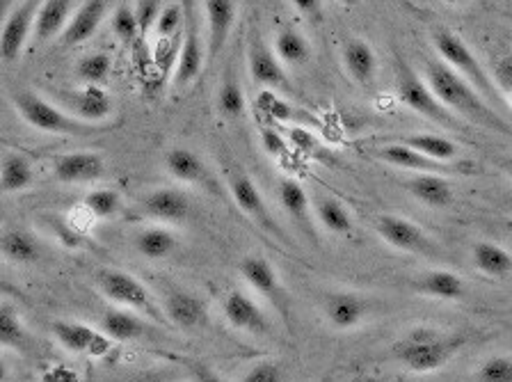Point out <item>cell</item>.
<instances>
[{
    "mask_svg": "<svg viewBox=\"0 0 512 382\" xmlns=\"http://www.w3.org/2000/svg\"><path fill=\"white\" fill-rule=\"evenodd\" d=\"M190 376H192V382H227L222 380L218 373H215L211 366H206L202 362H190Z\"/></svg>",
    "mask_w": 512,
    "mask_h": 382,
    "instance_id": "cell-50",
    "label": "cell"
},
{
    "mask_svg": "<svg viewBox=\"0 0 512 382\" xmlns=\"http://www.w3.org/2000/svg\"><path fill=\"white\" fill-rule=\"evenodd\" d=\"M492 78V83L499 94L506 101H510V92H512V58L510 55H503V58H496L492 71H487Z\"/></svg>",
    "mask_w": 512,
    "mask_h": 382,
    "instance_id": "cell-46",
    "label": "cell"
},
{
    "mask_svg": "<svg viewBox=\"0 0 512 382\" xmlns=\"http://www.w3.org/2000/svg\"><path fill=\"white\" fill-rule=\"evenodd\" d=\"M247 67H250V76L254 83L263 87H288L284 65L279 62L275 51L263 42L261 35L252 37L250 51H247Z\"/></svg>",
    "mask_w": 512,
    "mask_h": 382,
    "instance_id": "cell-21",
    "label": "cell"
},
{
    "mask_svg": "<svg viewBox=\"0 0 512 382\" xmlns=\"http://www.w3.org/2000/svg\"><path fill=\"white\" fill-rule=\"evenodd\" d=\"M108 14V0H83L60 35L64 46H80L96 35V30L101 28L103 19Z\"/></svg>",
    "mask_w": 512,
    "mask_h": 382,
    "instance_id": "cell-20",
    "label": "cell"
},
{
    "mask_svg": "<svg viewBox=\"0 0 512 382\" xmlns=\"http://www.w3.org/2000/svg\"><path fill=\"white\" fill-rule=\"evenodd\" d=\"M112 33H115L119 42H124L126 46L135 44V39L140 37V28H138V21H135L133 7L128 5L117 7L115 14H112Z\"/></svg>",
    "mask_w": 512,
    "mask_h": 382,
    "instance_id": "cell-43",
    "label": "cell"
},
{
    "mask_svg": "<svg viewBox=\"0 0 512 382\" xmlns=\"http://www.w3.org/2000/svg\"><path fill=\"white\" fill-rule=\"evenodd\" d=\"M133 248L144 259L160 261L172 257L179 248V238L167 225H147L133 234Z\"/></svg>",
    "mask_w": 512,
    "mask_h": 382,
    "instance_id": "cell-28",
    "label": "cell"
},
{
    "mask_svg": "<svg viewBox=\"0 0 512 382\" xmlns=\"http://www.w3.org/2000/svg\"><path fill=\"white\" fill-rule=\"evenodd\" d=\"M99 330L106 334L115 344H126V341H140L147 334V325H144L138 314H133L131 309H108L103 312L99 321Z\"/></svg>",
    "mask_w": 512,
    "mask_h": 382,
    "instance_id": "cell-29",
    "label": "cell"
},
{
    "mask_svg": "<svg viewBox=\"0 0 512 382\" xmlns=\"http://www.w3.org/2000/svg\"><path fill=\"white\" fill-rule=\"evenodd\" d=\"M183 26V10L181 5L176 3H170V5H163L160 7L158 17L154 21V33L160 37V39H170L174 37L176 33H179Z\"/></svg>",
    "mask_w": 512,
    "mask_h": 382,
    "instance_id": "cell-44",
    "label": "cell"
},
{
    "mask_svg": "<svg viewBox=\"0 0 512 382\" xmlns=\"http://www.w3.org/2000/svg\"><path fill=\"white\" fill-rule=\"evenodd\" d=\"M339 3H343V5H348V7H350V5H355L357 0H339Z\"/></svg>",
    "mask_w": 512,
    "mask_h": 382,
    "instance_id": "cell-55",
    "label": "cell"
},
{
    "mask_svg": "<svg viewBox=\"0 0 512 382\" xmlns=\"http://www.w3.org/2000/svg\"><path fill=\"white\" fill-rule=\"evenodd\" d=\"M218 110L227 119H238L245 115V110H247L245 92H243V87L238 85V81H234V78H227V81L222 83L220 92H218Z\"/></svg>",
    "mask_w": 512,
    "mask_h": 382,
    "instance_id": "cell-41",
    "label": "cell"
},
{
    "mask_svg": "<svg viewBox=\"0 0 512 382\" xmlns=\"http://www.w3.org/2000/svg\"><path fill=\"white\" fill-rule=\"evenodd\" d=\"M16 3H19V0H0V17L10 12Z\"/></svg>",
    "mask_w": 512,
    "mask_h": 382,
    "instance_id": "cell-53",
    "label": "cell"
},
{
    "mask_svg": "<svg viewBox=\"0 0 512 382\" xmlns=\"http://www.w3.org/2000/svg\"><path fill=\"white\" fill-rule=\"evenodd\" d=\"M325 318L334 330L348 332L362 325L371 314V300L357 293H332L325 300Z\"/></svg>",
    "mask_w": 512,
    "mask_h": 382,
    "instance_id": "cell-18",
    "label": "cell"
},
{
    "mask_svg": "<svg viewBox=\"0 0 512 382\" xmlns=\"http://www.w3.org/2000/svg\"><path fill=\"white\" fill-rule=\"evenodd\" d=\"M160 7H163V0H138L133 7L135 21H138L140 37H147L149 30L154 28V21L158 17Z\"/></svg>",
    "mask_w": 512,
    "mask_h": 382,
    "instance_id": "cell-47",
    "label": "cell"
},
{
    "mask_svg": "<svg viewBox=\"0 0 512 382\" xmlns=\"http://www.w3.org/2000/svg\"><path fill=\"white\" fill-rule=\"evenodd\" d=\"M30 344L23 318L12 302H0V348L26 350Z\"/></svg>",
    "mask_w": 512,
    "mask_h": 382,
    "instance_id": "cell-36",
    "label": "cell"
},
{
    "mask_svg": "<svg viewBox=\"0 0 512 382\" xmlns=\"http://www.w3.org/2000/svg\"><path fill=\"white\" fill-rule=\"evenodd\" d=\"M291 3L304 19L316 23L323 19V0H291Z\"/></svg>",
    "mask_w": 512,
    "mask_h": 382,
    "instance_id": "cell-49",
    "label": "cell"
},
{
    "mask_svg": "<svg viewBox=\"0 0 512 382\" xmlns=\"http://www.w3.org/2000/svg\"><path fill=\"white\" fill-rule=\"evenodd\" d=\"M314 213L325 232H330L334 236H343V238H348L352 236V232H355V220H352L348 206L332 195L316 197Z\"/></svg>",
    "mask_w": 512,
    "mask_h": 382,
    "instance_id": "cell-33",
    "label": "cell"
},
{
    "mask_svg": "<svg viewBox=\"0 0 512 382\" xmlns=\"http://www.w3.org/2000/svg\"><path fill=\"white\" fill-rule=\"evenodd\" d=\"M94 280L103 296L110 302H115V305L122 309H131V312H140L149 316L151 321H165L163 307L158 305L154 296H151V291L135 275L117 268H101L96 270Z\"/></svg>",
    "mask_w": 512,
    "mask_h": 382,
    "instance_id": "cell-5",
    "label": "cell"
},
{
    "mask_svg": "<svg viewBox=\"0 0 512 382\" xmlns=\"http://www.w3.org/2000/svg\"><path fill=\"white\" fill-rule=\"evenodd\" d=\"M206 62V49L204 39L199 37L197 28L190 26L188 35L179 46V53H176L174 60V87H186L188 83L195 81V78L202 74Z\"/></svg>",
    "mask_w": 512,
    "mask_h": 382,
    "instance_id": "cell-27",
    "label": "cell"
},
{
    "mask_svg": "<svg viewBox=\"0 0 512 382\" xmlns=\"http://www.w3.org/2000/svg\"><path fill=\"white\" fill-rule=\"evenodd\" d=\"M275 55L284 67H302L311 58V46L298 30L284 28L275 39Z\"/></svg>",
    "mask_w": 512,
    "mask_h": 382,
    "instance_id": "cell-37",
    "label": "cell"
},
{
    "mask_svg": "<svg viewBox=\"0 0 512 382\" xmlns=\"http://www.w3.org/2000/svg\"><path fill=\"white\" fill-rule=\"evenodd\" d=\"M394 142L419 151L421 156L432 158V161H437V163H453L462 156V151L458 145H455V142H451L448 138H442V135H435V133L400 135V138H396Z\"/></svg>",
    "mask_w": 512,
    "mask_h": 382,
    "instance_id": "cell-31",
    "label": "cell"
},
{
    "mask_svg": "<svg viewBox=\"0 0 512 382\" xmlns=\"http://www.w3.org/2000/svg\"><path fill=\"white\" fill-rule=\"evenodd\" d=\"M53 177L67 186L96 183L106 177V161L96 151H69L55 158Z\"/></svg>",
    "mask_w": 512,
    "mask_h": 382,
    "instance_id": "cell-12",
    "label": "cell"
},
{
    "mask_svg": "<svg viewBox=\"0 0 512 382\" xmlns=\"http://www.w3.org/2000/svg\"><path fill=\"white\" fill-rule=\"evenodd\" d=\"M444 3H448V5H462L464 0H444Z\"/></svg>",
    "mask_w": 512,
    "mask_h": 382,
    "instance_id": "cell-54",
    "label": "cell"
},
{
    "mask_svg": "<svg viewBox=\"0 0 512 382\" xmlns=\"http://www.w3.org/2000/svg\"><path fill=\"white\" fill-rule=\"evenodd\" d=\"M464 344L467 339L460 334H442L435 328H414L391 346V355L407 371L432 373L444 369Z\"/></svg>",
    "mask_w": 512,
    "mask_h": 382,
    "instance_id": "cell-2",
    "label": "cell"
},
{
    "mask_svg": "<svg viewBox=\"0 0 512 382\" xmlns=\"http://www.w3.org/2000/svg\"><path fill=\"white\" fill-rule=\"evenodd\" d=\"M74 10L76 0H42L37 7L35 23H32L30 42L44 46L58 39L64 33V28H67Z\"/></svg>",
    "mask_w": 512,
    "mask_h": 382,
    "instance_id": "cell-17",
    "label": "cell"
},
{
    "mask_svg": "<svg viewBox=\"0 0 512 382\" xmlns=\"http://www.w3.org/2000/svg\"><path fill=\"white\" fill-rule=\"evenodd\" d=\"M375 232L394 250L407 254H428V257L435 254V243L430 241V236L416 222L407 218L384 213L375 220Z\"/></svg>",
    "mask_w": 512,
    "mask_h": 382,
    "instance_id": "cell-11",
    "label": "cell"
},
{
    "mask_svg": "<svg viewBox=\"0 0 512 382\" xmlns=\"http://www.w3.org/2000/svg\"><path fill=\"white\" fill-rule=\"evenodd\" d=\"M373 156L382 163H389L394 167H400V170H410L419 174H442V177H448V174L455 172V167L451 163H437L432 161V158L421 156L419 151H414L405 145H398V142H391L387 147L375 149Z\"/></svg>",
    "mask_w": 512,
    "mask_h": 382,
    "instance_id": "cell-23",
    "label": "cell"
},
{
    "mask_svg": "<svg viewBox=\"0 0 512 382\" xmlns=\"http://www.w3.org/2000/svg\"><path fill=\"white\" fill-rule=\"evenodd\" d=\"M407 190L428 209H446L453 202V186L442 174H416L407 181Z\"/></svg>",
    "mask_w": 512,
    "mask_h": 382,
    "instance_id": "cell-30",
    "label": "cell"
},
{
    "mask_svg": "<svg viewBox=\"0 0 512 382\" xmlns=\"http://www.w3.org/2000/svg\"><path fill=\"white\" fill-rule=\"evenodd\" d=\"M423 81L435 94L437 101L455 117L467 119L471 124L483 126L494 133L510 135L508 117L496 113L485 103V99L471 87L464 78H460L451 67H446L439 58H426V78Z\"/></svg>",
    "mask_w": 512,
    "mask_h": 382,
    "instance_id": "cell-1",
    "label": "cell"
},
{
    "mask_svg": "<svg viewBox=\"0 0 512 382\" xmlns=\"http://www.w3.org/2000/svg\"><path fill=\"white\" fill-rule=\"evenodd\" d=\"M39 3L42 0H23L21 5H14L7 12V19L0 28V60L3 62H16L26 51Z\"/></svg>",
    "mask_w": 512,
    "mask_h": 382,
    "instance_id": "cell-9",
    "label": "cell"
},
{
    "mask_svg": "<svg viewBox=\"0 0 512 382\" xmlns=\"http://www.w3.org/2000/svg\"><path fill=\"white\" fill-rule=\"evenodd\" d=\"M430 42H432V46H435L439 60H442L446 67H451L455 74L464 78V81L474 87L480 97L485 99L487 106L494 108L496 113L503 110L508 117L510 101L501 97L499 90H496L492 83L490 74H487V69L483 67V62L476 58V53L469 49L467 42H464L462 37L451 33L448 28H435L430 33Z\"/></svg>",
    "mask_w": 512,
    "mask_h": 382,
    "instance_id": "cell-3",
    "label": "cell"
},
{
    "mask_svg": "<svg viewBox=\"0 0 512 382\" xmlns=\"http://www.w3.org/2000/svg\"><path fill=\"white\" fill-rule=\"evenodd\" d=\"M222 309L224 318H227L231 328H236L240 332H250L256 334V337H263V334H268L270 330L268 316L259 307V302L240 289L229 291L227 296H224Z\"/></svg>",
    "mask_w": 512,
    "mask_h": 382,
    "instance_id": "cell-14",
    "label": "cell"
},
{
    "mask_svg": "<svg viewBox=\"0 0 512 382\" xmlns=\"http://www.w3.org/2000/svg\"><path fill=\"white\" fill-rule=\"evenodd\" d=\"M240 382H288V373L279 362H259L243 373Z\"/></svg>",
    "mask_w": 512,
    "mask_h": 382,
    "instance_id": "cell-45",
    "label": "cell"
},
{
    "mask_svg": "<svg viewBox=\"0 0 512 382\" xmlns=\"http://www.w3.org/2000/svg\"><path fill=\"white\" fill-rule=\"evenodd\" d=\"M14 108L21 115L23 122L32 126L35 131L51 133V135H67V138H90V135H99L112 131V124H85L80 119L71 117L67 110H62L58 103L48 101L39 92L21 90L14 94Z\"/></svg>",
    "mask_w": 512,
    "mask_h": 382,
    "instance_id": "cell-4",
    "label": "cell"
},
{
    "mask_svg": "<svg viewBox=\"0 0 512 382\" xmlns=\"http://www.w3.org/2000/svg\"><path fill=\"white\" fill-rule=\"evenodd\" d=\"M165 170L172 174V179L188 183V186H204L213 193H218V181L211 167L204 163V158L186 147H174L165 154Z\"/></svg>",
    "mask_w": 512,
    "mask_h": 382,
    "instance_id": "cell-15",
    "label": "cell"
},
{
    "mask_svg": "<svg viewBox=\"0 0 512 382\" xmlns=\"http://www.w3.org/2000/svg\"><path fill=\"white\" fill-rule=\"evenodd\" d=\"M277 193H279V204H282L286 216L295 222V227H298L304 236L311 238V241H316L307 190H304L295 179H282L277 186Z\"/></svg>",
    "mask_w": 512,
    "mask_h": 382,
    "instance_id": "cell-26",
    "label": "cell"
},
{
    "mask_svg": "<svg viewBox=\"0 0 512 382\" xmlns=\"http://www.w3.org/2000/svg\"><path fill=\"white\" fill-rule=\"evenodd\" d=\"M341 60L348 76L357 85H371L378 76V55H375L373 46L366 39L350 37L341 49Z\"/></svg>",
    "mask_w": 512,
    "mask_h": 382,
    "instance_id": "cell-25",
    "label": "cell"
},
{
    "mask_svg": "<svg viewBox=\"0 0 512 382\" xmlns=\"http://www.w3.org/2000/svg\"><path fill=\"white\" fill-rule=\"evenodd\" d=\"M478 382H512V360L510 355H492L478 366Z\"/></svg>",
    "mask_w": 512,
    "mask_h": 382,
    "instance_id": "cell-42",
    "label": "cell"
},
{
    "mask_svg": "<svg viewBox=\"0 0 512 382\" xmlns=\"http://www.w3.org/2000/svg\"><path fill=\"white\" fill-rule=\"evenodd\" d=\"M124 200L115 188H92L83 197V209L96 220H110L122 211Z\"/></svg>",
    "mask_w": 512,
    "mask_h": 382,
    "instance_id": "cell-39",
    "label": "cell"
},
{
    "mask_svg": "<svg viewBox=\"0 0 512 382\" xmlns=\"http://www.w3.org/2000/svg\"><path fill=\"white\" fill-rule=\"evenodd\" d=\"M261 145L270 156H284L286 154V140L275 129H261Z\"/></svg>",
    "mask_w": 512,
    "mask_h": 382,
    "instance_id": "cell-48",
    "label": "cell"
},
{
    "mask_svg": "<svg viewBox=\"0 0 512 382\" xmlns=\"http://www.w3.org/2000/svg\"><path fill=\"white\" fill-rule=\"evenodd\" d=\"M227 186H229L231 200L236 202L238 209L243 211L247 218H252L263 232L286 241V236L282 234V229H279L275 216H272V211L268 209L266 200H263L261 190L256 188V183L250 179V174H245L243 170H229Z\"/></svg>",
    "mask_w": 512,
    "mask_h": 382,
    "instance_id": "cell-7",
    "label": "cell"
},
{
    "mask_svg": "<svg viewBox=\"0 0 512 382\" xmlns=\"http://www.w3.org/2000/svg\"><path fill=\"white\" fill-rule=\"evenodd\" d=\"M240 277H243V280L250 284L259 296H263L268 302H272L279 312L286 314L282 280H279V273L266 257H259V254H250V257H245L240 261Z\"/></svg>",
    "mask_w": 512,
    "mask_h": 382,
    "instance_id": "cell-13",
    "label": "cell"
},
{
    "mask_svg": "<svg viewBox=\"0 0 512 382\" xmlns=\"http://www.w3.org/2000/svg\"><path fill=\"white\" fill-rule=\"evenodd\" d=\"M163 314L170 323L181 330H199L208 325V307L206 302L190 291L174 289L167 293L163 302Z\"/></svg>",
    "mask_w": 512,
    "mask_h": 382,
    "instance_id": "cell-19",
    "label": "cell"
},
{
    "mask_svg": "<svg viewBox=\"0 0 512 382\" xmlns=\"http://www.w3.org/2000/svg\"><path fill=\"white\" fill-rule=\"evenodd\" d=\"M131 382H172L163 371H140Z\"/></svg>",
    "mask_w": 512,
    "mask_h": 382,
    "instance_id": "cell-51",
    "label": "cell"
},
{
    "mask_svg": "<svg viewBox=\"0 0 512 382\" xmlns=\"http://www.w3.org/2000/svg\"><path fill=\"white\" fill-rule=\"evenodd\" d=\"M414 289L428 298L455 302L464 298L467 286H464L462 277L451 273V270H430L414 282Z\"/></svg>",
    "mask_w": 512,
    "mask_h": 382,
    "instance_id": "cell-32",
    "label": "cell"
},
{
    "mask_svg": "<svg viewBox=\"0 0 512 382\" xmlns=\"http://www.w3.org/2000/svg\"><path fill=\"white\" fill-rule=\"evenodd\" d=\"M256 106H259L263 115L270 117V119H277V122H295V124H300V122L314 124L316 122L314 115L304 113V110L291 106L288 101L279 99L275 92L268 90V87H266V90L259 92V97H256Z\"/></svg>",
    "mask_w": 512,
    "mask_h": 382,
    "instance_id": "cell-38",
    "label": "cell"
},
{
    "mask_svg": "<svg viewBox=\"0 0 512 382\" xmlns=\"http://www.w3.org/2000/svg\"><path fill=\"white\" fill-rule=\"evenodd\" d=\"M51 332L64 350L74 355L96 357V360L106 357L115 346V341H110L101 330L78 321H55L51 325Z\"/></svg>",
    "mask_w": 512,
    "mask_h": 382,
    "instance_id": "cell-10",
    "label": "cell"
},
{
    "mask_svg": "<svg viewBox=\"0 0 512 382\" xmlns=\"http://www.w3.org/2000/svg\"><path fill=\"white\" fill-rule=\"evenodd\" d=\"M190 200L179 188H156L149 195L142 197L140 211L151 220H158L160 225H174L190 216Z\"/></svg>",
    "mask_w": 512,
    "mask_h": 382,
    "instance_id": "cell-16",
    "label": "cell"
},
{
    "mask_svg": "<svg viewBox=\"0 0 512 382\" xmlns=\"http://www.w3.org/2000/svg\"><path fill=\"white\" fill-rule=\"evenodd\" d=\"M206 19H208L206 60L211 62L218 58L231 35V28H234L236 3L234 0H206Z\"/></svg>",
    "mask_w": 512,
    "mask_h": 382,
    "instance_id": "cell-24",
    "label": "cell"
},
{
    "mask_svg": "<svg viewBox=\"0 0 512 382\" xmlns=\"http://www.w3.org/2000/svg\"><path fill=\"white\" fill-rule=\"evenodd\" d=\"M58 106L85 124H108L115 110L110 92L103 85H80L78 90L58 92Z\"/></svg>",
    "mask_w": 512,
    "mask_h": 382,
    "instance_id": "cell-8",
    "label": "cell"
},
{
    "mask_svg": "<svg viewBox=\"0 0 512 382\" xmlns=\"http://www.w3.org/2000/svg\"><path fill=\"white\" fill-rule=\"evenodd\" d=\"M7 380H10V364L0 357V382H7Z\"/></svg>",
    "mask_w": 512,
    "mask_h": 382,
    "instance_id": "cell-52",
    "label": "cell"
},
{
    "mask_svg": "<svg viewBox=\"0 0 512 382\" xmlns=\"http://www.w3.org/2000/svg\"><path fill=\"white\" fill-rule=\"evenodd\" d=\"M471 259L478 273L487 277H506L512 268L510 252L492 241H478L471 248Z\"/></svg>",
    "mask_w": 512,
    "mask_h": 382,
    "instance_id": "cell-35",
    "label": "cell"
},
{
    "mask_svg": "<svg viewBox=\"0 0 512 382\" xmlns=\"http://www.w3.org/2000/svg\"><path fill=\"white\" fill-rule=\"evenodd\" d=\"M32 183H35V170H32V163L26 156L10 151L0 158V193H23V190L32 188Z\"/></svg>",
    "mask_w": 512,
    "mask_h": 382,
    "instance_id": "cell-34",
    "label": "cell"
},
{
    "mask_svg": "<svg viewBox=\"0 0 512 382\" xmlns=\"http://www.w3.org/2000/svg\"><path fill=\"white\" fill-rule=\"evenodd\" d=\"M396 90L398 101L414 110L416 115L426 117L430 122L444 126V129H460L458 117L448 113L442 103L437 101L435 94H432L428 83L403 58L396 60Z\"/></svg>",
    "mask_w": 512,
    "mask_h": 382,
    "instance_id": "cell-6",
    "label": "cell"
},
{
    "mask_svg": "<svg viewBox=\"0 0 512 382\" xmlns=\"http://www.w3.org/2000/svg\"><path fill=\"white\" fill-rule=\"evenodd\" d=\"M112 74V58L103 51L85 53L76 65V78L83 85H106Z\"/></svg>",
    "mask_w": 512,
    "mask_h": 382,
    "instance_id": "cell-40",
    "label": "cell"
},
{
    "mask_svg": "<svg viewBox=\"0 0 512 382\" xmlns=\"http://www.w3.org/2000/svg\"><path fill=\"white\" fill-rule=\"evenodd\" d=\"M0 257L14 266H32L42 259V241L28 227H5L0 232Z\"/></svg>",
    "mask_w": 512,
    "mask_h": 382,
    "instance_id": "cell-22",
    "label": "cell"
}]
</instances>
